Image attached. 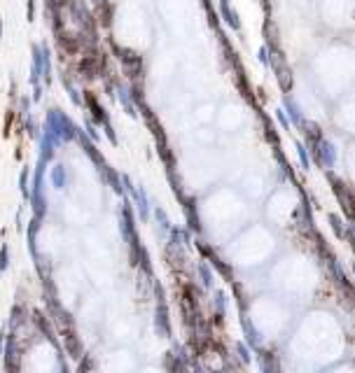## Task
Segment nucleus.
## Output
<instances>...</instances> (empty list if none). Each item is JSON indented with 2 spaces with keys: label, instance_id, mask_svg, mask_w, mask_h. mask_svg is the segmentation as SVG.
<instances>
[{
  "label": "nucleus",
  "instance_id": "obj_1",
  "mask_svg": "<svg viewBox=\"0 0 355 373\" xmlns=\"http://www.w3.org/2000/svg\"><path fill=\"white\" fill-rule=\"evenodd\" d=\"M94 3H98V5H103V3H106V0H94Z\"/></svg>",
  "mask_w": 355,
  "mask_h": 373
}]
</instances>
